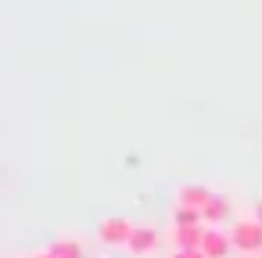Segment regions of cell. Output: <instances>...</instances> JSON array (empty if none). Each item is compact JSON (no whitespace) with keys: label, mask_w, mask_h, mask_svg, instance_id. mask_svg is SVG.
Listing matches in <instances>:
<instances>
[{"label":"cell","mask_w":262,"mask_h":258,"mask_svg":"<svg viewBox=\"0 0 262 258\" xmlns=\"http://www.w3.org/2000/svg\"><path fill=\"white\" fill-rule=\"evenodd\" d=\"M230 244L241 254H258L262 251V222H255V215L251 219H237L230 226Z\"/></svg>","instance_id":"6da1fadb"},{"label":"cell","mask_w":262,"mask_h":258,"mask_svg":"<svg viewBox=\"0 0 262 258\" xmlns=\"http://www.w3.org/2000/svg\"><path fill=\"white\" fill-rule=\"evenodd\" d=\"M133 226H137V222H129V219H122V215H108V219L97 222V240L108 244V247H126Z\"/></svg>","instance_id":"7a4b0ae2"},{"label":"cell","mask_w":262,"mask_h":258,"mask_svg":"<svg viewBox=\"0 0 262 258\" xmlns=\"http://www.w3.org/2000/svg\"><path fill=\"white\" fill-rule=\"evenodd\" d=\"M158 247H162V233H158L155 226H147V222L133 226V233H129V244H126V251H129L133 258H151Z\"/></svg>","instance_id":"3957f363"},{"label":"cell","mask_w":262,"mask_h":258,"mask_svg":"<svg viewBox=\"0 0 262 258\" xmlns=\"http://www.w3.org/2000/svg\"><path fill=\"white\" fill-rule=\"evenodd\" d=\"M212 194H215V190H208V186H201V183H183V186L176 190V208H190V212H201V215H205Z\"/></svg>","instance_id":"277c9868"},{"label":"cell","mask_w":262,"mask_h":258,"mask_svg":"<svg viewBox=\"0 0 262 258\" xmlns=\"http://www.w3.org/2000/svg\"><path fill=\"white\" fill-rule=\"evenodd\" d=\"M230 251H233V244H230V229L205 226V237H201V254H205V258H226Z\"/></svg>","instance_id":"5b68a950"},{"label":"cell","mask_w":262,"mask_h":258,"mask_svg":"<svg viewBox=\"0 0 262 258\" xmlns=\"http://www.w3.org/2000/svg\"><path fill=\"white\" fill-rule=\"evenodd\" d=\"M230 212H233L230 197H226V194H212V201H208V208H205V226H219V222H226Z\"/></svg>","instance_id":"8992f818"},{"label":"cell","mask_w":262,"mask_h":258,"mask_svg":"<svg viewBox=\"0 0 262 258\" xmlns=\"http://www.w3.org/2000/svg\"><path fill=\"white\" fill-rule=\"evenodd\" d=\"M205 226H172V247H201Z\"/></svg>","instance_id":"52a82bcc"},{"label":"cell","mask_w":262,"mask_h":258,"mask_svg":"<svg viewBox=\"0 0 262 258\" xmlns=\"http://www.w3.org/2000/svg\"><path fill=\"white\" fill-rule=\"evenodd\" d=\"M47 251H51L54 258H83V244H79L76 237H58Z\"/></svg>","instance_id":"ba28073f"},{"label":"cell","mask_w":262,"mask_h":258,"mask_svg":"<svg viewBox=\"0 0 262 258\" xmlns=\"http://www.w3.org/2000/svg\"><path fill=\"white\" fill-rule=\"evenodd\" d=\"M172 226H205V215L190 212V208H176V222Z\"/></svg>","instance_id":"9c48e42d"},{"label":"cell","mask_w":262,"mask_h":258,"mask_svg":"<svg viewBox=\"0 0 262 258\" xmlns=\"http://www.w3.org/2000/svg\"><path fill=\"white\" fill-rule=\"evenodd\" d=\"M169 258H205V254H201V247H172Z\"/></svg>","instance_id":"30bf717a"},{"label":"cell","mask_w":262,"mask_h":258,"mask_svg":"<svg viewBox=\"0 0 262 258\" xmlns=\"http://www.w3.org/2000/svg\"><path fill=\"white\" fill-rule=\"evenodd\" d=\"M255 222H262V201L255 204Z\"/></svg>","instance_id":"8fae6325"},{"label":"cell","mask_w":262,"mask_h":258,"mask_svg":"<svg viewBox=\"0 0 262 258\" xmlns=\"http://www.w3.org/2000/svg\"><path fill=\"white\" fill-rule=\"evenodd\" d=\"M33 258H54V254H51V251H36Z\"/></svg>","instance_id":"7c38bea8"}]
</instances>
